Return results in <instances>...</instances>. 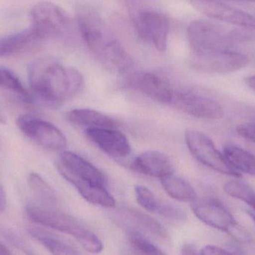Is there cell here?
Segmentation results:
<instances>
[{
	"label": "cell",
	"instance_id": "4",
	"mask_svg": "<svg viewBox=\"0 0 255 255\" xmlns=\"http://www.w3.org/2000/svg\"><path fill=\"white\" fill-rule=\"evenodd\" d=\"M25 212L33 223L73 237L89 253L103 251L101 240L79 220L63 212L61 208H43L31 202L27 204Z\"/></svg>",
	"mask_w": 255,
	"mask_h": 255
},
{
	"label": "cell",
	"instance_id": "39",
	"mask_svg": "<svg viewBox=\"0 0 255 255\" xmlns=\"http://www.w3.org/2000/svg\"><path fill=\"white\" fill-rule=\"evenodd\" d=\"M4 119H3L2 117H1V115H0V123H4Z\"/></svg>",
	"mask_w": 255,
	"mask_h": 255
},
{
	"label": "cell",
	"instance_id": "6",
	"mask_svg": "<svg viewBox=\"0 0 255 255\" xmlns=\"http://www.w3.org/2000/svg\"><path fill=\"white\" fill-rule=\"evenodd\" d=\"M232 33L231 28L205 19L193 21L187 30L192 53L232 51Z\"/></svg>",
	"mask_w": 255,
	"mask_h": 255
},
{
	"label": "cell",
	"instance_id": "29",
	"mask_svg": "<svg viewBox=\"0 0 255 255\" xmlns=\"http://www.w3.org/2000/svg\"><path fill=\"white\" fill-rule=\"evenodd\" d=\"M156 214L174 221H184L187 220V214L181 208L169 203L160 202Z\"/></svg>",
	"mask_w": 255,
	"mask_h": 255
},
{
	"label": "cell",
	"instance_id": "34",
	"mask_svg": "<svg viewBox=\"0 0 255 255\" xmlns=\"http://www.w3.org/2000/svg\"><path fill=\"white\" fill-rule=\"evenodd\" d=\"M6 208V196L2 186L0 184V212H4Z\"/></svg>",
	"mask_w": 255,
	"mask_h": 255
},
{
	"label": "cell",
	"instance_id": "7",
	"mask_svg": "<svg viewBox=\"0 0 255 255\" xmlns=\"http://www.w3.org/2000/svg\"><path fill=\"white\" fill-rule=\"evenodd\" d=\"M189 151L196 160L219 173L240 178L241 174L229 165L223 153L220 152L213 141L205 133L196 130H188L184 135Z\"/></svg>",
	"mask_w": 255,
	"mask_h": 255
},
{
	"label": "cell",
	"instance_id": "32",
	"mask_svg": "<svg viewBox=\"0 0 255 255\" xmlns=\"http://www.w3.org/2000/svg\"><path fill=\"white\" fill-rule=\"evenodd\" d=\"M199 254L203 255H229L231 254L226 249L220 248L214 245L205 246L201 250Z\"/></svg>",
	"mask_w": 255,
	"mask_h": 255
},
{
	"label": "cell",
	"instance_id": "16",
	"mask_svg": "<svg viewBox=\"0 0 255 255\" xmlns=\"http://www.w3.org/2000/svg\"><path fill=\"white\" fill-rule=\"evenodd\" d=\"M115 222L128 231L145 232L160 239L169 238L167 230L147 214L132 209H122L115 214Z\"/></svg>",
	"mask_w": 255,
	"mask_h": 255
},
{
	"label": "cell",
	"instance_id": "24",
	"mask_svg": "<svg viewBox=\"0 0 255 255\" xmlns=\"http://www.w3.org/2000/svg\"><path fill=\"white\" fill-rule=\"evenodd\" d=\"M232 49L249 58H255V31L244 28L232 30Z\"/></svg>",
	"mask_w": 255,
	"mask_h": 255
},
{
	"label": "cell",
	"instance_id": "35",
	"mask_svg": "<svg viewBox=\"0 0 255 255\" xmlns=\"http://www.w3.org/2000/svg\"><path fill=\"white\" fill-rule=\"evenodd\" d=\"M246 84L249 88L255 91V75L247 78L245 80Z\"/></svg>",
	"mask_w": 255,
	"mask_h": 255
},
{
	"label": "cell",
	"instance_id": "22",
	"mask_svg": "<svg viewBox=\"0 0 255 255\" xmlns=\"http://www.w3.org/2000/svg\"><path fill=\"white\" fill-rule=\"evenodd\" d=\"M226 160L239 173L255 177V155L235 145H227L223 148Z\"/></svg>",
	"mask_w": 255,
	"mask_h": 255
},
{
	"label": "cell",
	"instance_id": "38",
	"mask_svg": "<svg viewBox=\"0 0 255 255\" xmlns=\"http://www.w3.org/2000/svg\"><path fill=\"white\" fill-rule=\"evenodd\" d=\"M217 1H222V0H217ZM232 1H247V2H255V0H232Z\"/></svg>",
	"mask_w": 255,
	"mask_h": 255
},
{
	"label": "cell",
	"instance_id": "36",
	"mask_svg": "<svg viewBox=\"0 0 255 255\" xmlns=\"http://www.w3.org/2000/svg\"><path fill=\"white\" fill-rule=\"evenodd\" d=\"M11 254L8 249L0 243V255H9Z\"/></svg>",
	"mask_w": 255,
	"mask_h": 255
},
{
	"label": "cell",
	"instance_id": "30",
	"mask_svg": "<svg viewBox=\"0 0 255 255\" xmlns=\"http://www.w3.org/2000/svg\"><path fill=\"white\" fill-rule=\"evenodd\" d=\"M228 234L230 235L232 238H234L238 242L249 244V243H251L253 241L251 235L238 223L232 228V229L228 232Z\"/></svg>",
	"mask_w": 255,
	"mask_h": 255
},
{
	"label": "cell",
	"instance_id": "23",
	"mask_svg": "<svg viewBox=\"0 0 255 255\" xmlns=\"http://www.w3.org/2000/svg\"><path fill=\"white\" fill-rule=\"evenodd\" d=\"M30 235L37 240L49 253L54 255H79V252L67 243L37 229H28Z\"/></svg>",
	"mask_w": 255,
	"mask_h": 255
},
{
	"label": "cell",
	"instance_id": "31",
	"mask_svg": "<svg viewBox=\"0 0 255 255\" xmlns=\"http://www.w3.org/2000/svg\"><path fill=\"white\" fill-rule=\"evenodd\" d=\"M238 134L246 139L255 143V123H246L238 126L236 129Z\"/></svg>",
	"mask_w": 255,
	"mask_h": 255
},
{
	"label": "cell",
	"instance_id": "20",
	"mask_svg": "<svg viewBox=\"0 0 255 255\" xmlns=\"http://www.w3.org/2000/svg\"><path fill=\"white\" fill-rule=\"evenodd\" d=\"M28 185L34 196L33 202L43 208H60L59 200L56 193L38 174H30Z\"/></svg>",
	"mask_w": 255,
	"mask_h": 255
},
{
	"label": "cell",
	"instance_id": "9",
	"mask_svg": "<svg viewBox=\"0 0 255 255\" xmlns=\"http://www.w3.org/2000/svg\"><path fill=\"white\" fill-rule=\"evenodd\" d=\"M130 16L139 37L152 44L157 50L164 52L167 48L169 32L167 16L150 8L133 9Z\"/></svg>",
	"mask_w": 255,
	"mask_h": 255
},
{
	"label": "cell",
	"instance_id": "19",
	"mask_svg": "<svg viewBox=\"0 0 255 255\" xmlns=\"http://www.w3.org/2000/svg\"><path fill=\"white\" fill-rule=\"evenodd\" d=\"M66 118L69 122L75 125L87 126L88 127H118L117 121L109 115L87 108L73 109L67 112Z\"/></svg>",
	"mask_w": 255,
	"mask_h": 255
},
{
	"label": "cell",
	"instance_id": "15",
	"mask_svg": "<svg viewBox=\"0 0 255 255\" xmlns=\"http://www.w3.org/2000/svg\"><path fill=\"white\" fill-rule=\"evenodd\" d=\"M85 135L101 151L113 158H127L131 152L128 139L117 128L88 127Z\"/></svg>",
	"mask_w": 255,
	"mask_h": 255
},
{
	"label": "cell",
	"instance_id": "10",
	"mask_svg": "<svg viewBox=\"0 0 255 255\" xmlns=\"http://www.w3.org/2000/svg\"><path fill=\"white\" fill-rule=\"evenodd\" d=\"M250 62L244 54L219 50L204 53H192L190 64L200 71L209 73H229L238 71Z\"/></svg>",
	"mask_w": 255,
	"mask_h": 255
},
{
	"label": "cell",
	"instance_id": "26",
	"mask_svg": "<svg viewBox=\"0 0 255 255\" xmlns=\"http://www.w3.org/2000/svg\"><path fill=\"white\" fill-rule=\"evenodd\" d=\"M0 88L18 94L26 101L33 100V95L22 85L17 76L6 67H0Z\"/></svg>",
	"mask_w": 255,
	"mask_h": 255
},
{
	"label": "cell",
	"instance_id": "18",
	"mask_svg": "<svg viewBox=\"0 0 255 255\" xmlns=\"http://www.w3.org/2000/svg\"><path fill=\"white\" fill-rule=\"evenodd\" d=\"M40 43L31 27L0 37V58L21 53Z\"/></svg>",
	"mask_w": 255,
	"mask_h": 255
},
{
	"label": "cell",
	"instance_id": "28",
	"mask_svg": "<svg viewBox=\"0 0 255 255\" xmlns=\"http://www.w3.org/2000/svg\"><path fill=\"white\" fill-rule=\"evenodd\" d=\"M134 193L136 202L142 208L148 212L157 213L160 202L149 189L142 185L136 186Z\"/></svg>",
	"mask_w": 255,
	"mask_h": 255
},
{
	"label": "cell",
	"instance_id": "17",
	"mask_svg": "<svg viewBox=\"0 0 255 255\" xmlns=\"http://www.w3.org/2000/svg\"><path fill=\"white\" fill-rule=\"evenodd\" d=\"M131 166L134 170L154 178H161L173 172L170 159L158 151L142 153L134 159Z\"/></svg>",
	"mask_w": 255,
	"mask_h": 255
},
{
	"label": "cell",
	"instance_id": "3",
	"mask_svg": "<svg viewBox=\"0 0 255 255\" xmlns=\"http://www.w3.org/2000/svg\"><path fill=\"white\" fill-rule=\"evenodd\" d=\"M56 167L60 175L76 189L79 194L93 205L112 208L116 201L106 188L103 172L88 160L72 151H63Z\"/></svg>",
	"mask_w": 255,
	"mask_h": 255
},
{
	"label": "cell",
	"instance_id": "13",
	"mask_svg": "<svg viewBox=\"0 0 255 255\" xmlns=\"http://www.w3.org/2000/svg\"><path fill=\"white\" fill-rule=\"evenodd\" d=\"M171 103L180 110L201 119L219 120L224 116V109L218 102L187 90L174 93Z\"/></svg>",
	"mask_w": 255,
	"mask_h": 255
},
{
	"label": "cell",
	"instance_id": "33",
	"mask_svg": "<svg viewBox=\"0 0 255 255\" xmlns=\"http://www.w3.org/2000/svg\"><path fill=\"white\" fill-rule=\"evenodd\" d=\"M181 253L182 255H192L198 254L199 253L194 244H185L181 247Z\"/></svg>",
	"mask_w": 255,
	"mask_h": 255
},
{
	"label": "cell",
	"instance_id": "1",
	"mask_svg": "<svg viewBox=\"0 0 255 255\" xmlns=\"http://www.w3.org/2000/svg\"><path fill=\"white\" fill-rule=\"evenodd\" d=\"M28 79L33 94L49 106H59L78 94L84 85L79 70L65 66L55 57L45 56L28 66Z\"/></svg>",
	"mask_w": 255,
	"mask_h": 255
},
{
	"label": "cell",
	"instance_id": "8",
	"mask_svg": "<svg viewBox=\"0 0 255 255\" xmlns=\"http://www.w3.org/2000/svg\"><path fill=\"white\" fill-rule=\"evenodd\" d=\"M16 123L25 137L43 149L61 151L67 147L64 133L52 123L28 114L19 115Z\"/></svg>",
	"mask_w": 255,
	"mask_h": 255
},
{
	"label": "cell",
	"instance_id": "2",
	"mask_svg": "<svg viewBox=\"0 0 255 255\" xmlns=\"http://www.w3.org/2000/svg\"><path fill=\"white\" fill-rule=\"evenodd\" d=\"M77 24L87 49L103 68L114 73H126L131 68L130 55L97 10L79 7Z\"/></svg>",
	"mask_w": 255,
	"mask_h": 255
},
{
	"label": "cell",
	"instance_id": "12",
	"mask_svg": "<svg viewBox=\"0 0 255 255\" xmlns=\"http://www.w3.org/2000/svg\"><path fill=\"white\" fill-rule=\"evenodd\" d=\"M198 11L226 23L255 31V16L248 12L217 0H190Z\"/></svg>",
	"mask_w": 255,
	"mask_h": 255
},
{
	"label": "cell",
	"instance_id": "21",
	"mask_svg": "<svg viewBox=\"0 0 255 255\" xmlns=\"http://www.w3.org/2000/svg\"><path fill=\"white\" fill-rule=\"evenodd\" d=\"M162 187L172 199L183 202H193L196 193L190 183L172 173L160 178Z\"/></svg>",
	"mask_w": 255,
	"mask_h": 255
},
{
	"label": "cell",
	"instance_id": "37",
	"mask_svg": "<svg viewBox=\"0 0 255 255\" xmlns=\"http://www.w3.org/2000/svg\"><path fill=\"white\" fill-rule=\"evenodd\" d=\"M249 215L250 216L252 219H253V221L255 223V212L253 211V210H250V211H248Z\"/></svg>",
	"mask_w": 255,
	"mask_h": 255
},
{
	"label": "cell",
	"instance_id": "27",
	"mask_svg": "<svg viewBox=\"0 0 255 255\" xmlns=\"http://www.w3.org/2000/svg\"><path fill=\"white\" fill-rule=\"evenodd\" d=\"M129 240L133 248L139 253L146 255H163L164 253L148 241L141 232L128 231Z\"/></svg>",
	"mask_w": 255,
	"mask_h": 255
},
{
	"label": "cell",
	"instance_id": "14",
	"mask_svg": "<svg viewBox=\"0 0 255 255\" xmlns=\"http://www.w3.org/2000/svg\"><path fill=\"white\" fill-rule=\"evenodd\" d=\"M191 209L202 223L222 232L228 233L237 223L230 211L217 199H196L191 202Z\"/></svg>",
	"mask_w": 255,
	"mask_h": 255
},
{
	"label": "cell",
	"instance_id": "5",
	"mask_svg": "<svg viewBox=\"0 0 255 255\" xmlns=\"http://www.w3.org/2000/svg\"><path fill=\"white\" fill-rule=\"evenodd\" d=\"M31 28L40 43L65 37L71 28L68 13L50 1L35 4L31 9Z\"/></svg>",
	"mask_w": 255,
	"mask_h": 255
},
{
	"label": "cell",
	"instance_id": "25",
	"mask_svg": "<svg viewBox=\"0 0 255 255\" xmlns=\"http://www.w3.org/2000/svg\"><path fill=\"white\" fill-rule=\"evenodd\" d=\"M224 190L231 197L235 198L241 202H245L252 207L255 202L254 189L238 178L230 180L225 184Z\"/></svg>",
	"mask_w": 255,
	"mask_h": 255
},
{
	"label": "cell",
	"instance_id": "11",
	"mask_svg": "<svg viewBox=\"0 0 255 255\" xmlns=\"http://www.w3.org/2000/svg\"><path fill=\"white\" fill-rule=\"evenodd\" d=\"M123 86L161 103H172L175 93L166 79L150 72L135 71L129 73L124 78Z\"/></svg>",
	"mask_w": 255,
	"mask_h": 255
}]
</instances>
